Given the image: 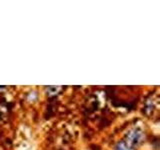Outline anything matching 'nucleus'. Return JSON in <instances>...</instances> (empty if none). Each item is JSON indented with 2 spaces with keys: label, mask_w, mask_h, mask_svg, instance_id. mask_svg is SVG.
<instances>
[{
  "label": "nucleus",
  "mask_w": 160,
  "mask_h": 150,
  "mask_svg": "<svg viewBox=\"0 0 160 150\" xmlns=\"http://www.w3.org/2000/svg\"><path fill=\"white\" fill-rule=\"evenodd\" d=\"M144 138V134L141 130L139 129H133L131 131H129L127 134V143L130 145H137L142 141Z\"/></svg>",
  "instance_id": "f257e3e1"
},
{
  "label": "nucleus",
  "mask_w": 160,
  "mask_h": 150,
  "mask_svg": "<svg viewBox=\"0 0 160 150\" xmlns=\"http://www.w3.org/2000/svg\"><path fill=\"white\" fill-rule=\"evenodd\" d=\"M116 150H134L133 147L126 141H121L117 144Z\"/></svg>",
  "instance_id": "f03ea898"
}]
</instances>
